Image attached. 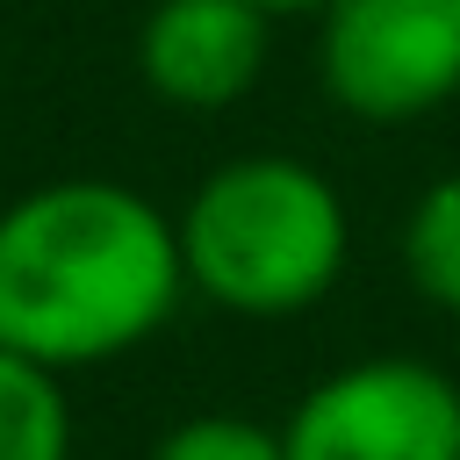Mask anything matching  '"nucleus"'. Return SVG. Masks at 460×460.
I'll use <instances>...</instances> for the list:
<instances>
[{"label": "nucleus", "instance_id": "f03ea898", "mask_svg": "<svg viewBox=\"0 0 460 460\" xmlns=\"http://www.w3.org/2000/svg\"><path fill=\"white\" fill-rule=\"evenodd\" d=\"M187 288L230 316H295L323 302L345 273L352 223L338 187L280 151L216 165L172 216Z\"/></svg>", "mask_w": 460, "mask_h": 460}, {"label": "nucleus", "instance_id": "20e7f679", "mask_svg": "<svg viewBox=\"0 0 460 460\" xmlns=\"http://www.w3.org/2000/svg\"><path fill=\"white\" fill-rule=\"evenodd\" d=\"M323 86L359 122H417L460 93V0H323Z\"/></svg>", "mask_w": 460, "mask_h": 460}, {"label": "nucleus", "instance_id": "7ed1b4c3", "mask_svg": "<svg viewBox=\"0 0 460 460\" xmlns=\"http://www.w3.org/2000/svg\"><path fill=\"white\" fill-rule=\"evenodd\" d=\"M280 446L288 460H460V388L410 352L352 359L288 410Z\"/></svg>", "mask_w": 460, "mask_h": 460}, {"label": "nucleus", "instance_id": "6e6552de", "mask_svg": "<svg viewBox=\"0 0 460 460\" xmlns=\"http://www.w3.org/2000/svg\"><path fill=\"white\" fill-rule=\"evenodd\" d=\"M151 460H288L280 446V424H259V417H237V410H201V417H180Z\"/></svg>", "mask_w": 460, "mask_h": 460}, {"label": "nucleus", "instance_id": "39448f33", "mask_svg": "<svg viewBox=\"0 0 460 460\" xmlns=\"http://www.w3.org/2000/svg\"><path fill=\"white\" fill-rule=\"evenodd\" d=\"M144 86L172 108L216 115L252 93L266 72V7L259 0H158L137 29Z\"/></svg>", "mask_w": 460, "mask_h": 460}, {"label": "nucleus", "instance_id": "0eeeda50", "mask_svg": "<svg viewBox=\"0 0 460 460\" xmlns=\"http://www.w3.org/2000/svg\"><path fill=\"white\" fill-rule=\"evenodd\" d=\"M402 273L424 302L460 316V172L431 180L402 216Z\"/></svg>", "mask_w": 460, "mask_h": 460}, {"label": "nucleus", "instance_id": "1a4fd4ad", "mask_svg": "<svg viewBox=\"0 0 460 460\" xmlns=\"http://www.w3.org/2000/svg\"><path fill=\"white\" fill-rule=\"evenodd\" d=\"M266 14H302V7H323V0H259Z\"/></svg>", "mask_w": 460, "mask_h": 460}, {"label": "nucleus", "instance_id": "423d86ee", "mask_svg": "<svg viewBox=\"0 0 460 460\" xmlns=\"http://www.w3.org/2000/svg\"><path fill=\"white\" fill-rule=\"evenodd\" d=\"M0 460H72V402L58 367L0 345Z\"/></svg>", "mask_w": 460, "mask_h": 460}, {"label": "nucleus", "instance_id": "f257e3e1", "mask_svg": "<svg viewBox=\"0 0 460 460\" xmlns=\"http://www.w3.org/2000/svg\"><path fill=\"white\" fill-rule=\"evenodd\" d=\"M187 295L180 230L122 180H50L0 208V345L93 367L144 345Z\"/></svg>", "mask_w": 460, "mask_h": 460}]
</instances>
